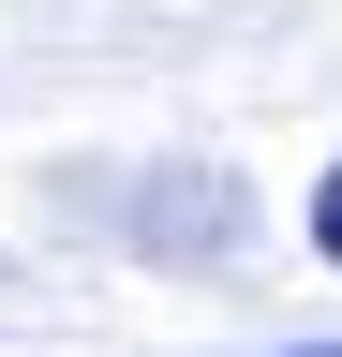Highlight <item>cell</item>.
<instances>
[{"mask_svg": "<svg viewBox=\"0 0 342 357\" xmlns=\"http://www.w3.org/2000/svg\"><path fill=\"white\" fill-rule=\"evenodd\" d=\"M297 357H342V342H297Z\"/></svg>", "mask_w": 342, "mask_h": 357, "instance_id": "obj_1", "label": "cell"}]
</instances>
